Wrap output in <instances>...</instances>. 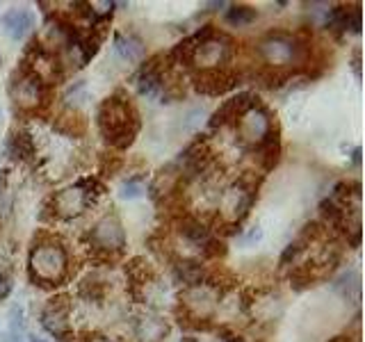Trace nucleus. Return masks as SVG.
<instances>
[{"instance_id":"412c9836","label":"nucleus","mask_w":365,"mask_h":342,"mask_svg":"<svg viewBox=\"0 0 365 342\" xmlns=\"http://www.w3.org/2000/svg\"><path fill=\"white\" fill-rule=\"evenodd\" d=\"M262 237V231L260 228H251L249 231V235L245 237V244H251V242H258V239Z\"/></svg>"},{"instance_id":"ddd939ff","label":"nucleus","mask_w":365,"mask_h":342,"mask_svg":"<svg viewBox=\"0 0 365 342\" xmlns=\"http://www.w3.org/2000/svg\"><path fill=\"white\" fill-rule=\"evenodd\" d=\"M114 51H117V55L121 57V60L137 62V60H142L144 46H142L140 39L130 37V34H119V37L114 39Z\"/></svg>"},{"instance_id":"a211bd4d","label":"nucleus","mask_w":365,"mask_h":342,"mask_svg":"<svg viewBox=\"0 0 365 342\" xmlns=\"http://www.w3.org/2000/svg\"><path fill=\"white\" fill-rule=\"evenodd\" d=\"M203 119H205V110L203 108H194V110H190L185 117H182V130L185 133H194L197 128H201V123H203Z\"/></svg>"},{"instance_id":"20e7f679","label":"nucleus","mask_w":365,"mask_h":342,"mask_svg":"<svg viewBox=\"0 0 365 342\" xmlns=\"http://www.w3.org/2000/svg\"><path fill=\"white\" fill-rule=\"evenodd\" d=\"M237 128H240V137H242L247 144H258L265 140V135L269 133V119L260 108H249L240 114Z\"/></svg>"},{"instance_id":"9b49d317","label":"nucleus","mask_w":365,"mask_h":342,"mask_svg":"<svg viewBox=\"0 0 365 342\" xmlns=\"http://www.w3.org/2000/svg\"><path fill=\"white\" fill-rule=\"evenodd\" d=\"M43 328L53 333L55 338H64L68 333V319H66V306L64 304H51L41 315Z\"/></svg>"},{"instance_id":"aec40b11","label":"nucleus","mask_w":365,"mask_h":342,"mask_svg":"<svg viewBox=\"0 0 365 342\" xmlns=\"http://www.w3.org/2000/svg\"><path fill=\"white\" fill-rule=\"evenodd\" d=\"M11 146H14L16 148V153H30V142H28V137L26 135H16L14 137V144H11ZM26 155H23V157H26Z\"/></svg>"},{"instance_id":"f8f14e48","label":"nucleus","mask_w":365,"mask_h":342,"mask_svg":"<svg viewBox=\"0 0 365 342\" xmlns=\"http://www.w3.org/2000/svg\"><path fill=\"white\" fill-rule=\"evenodd\" d=\"M185 299H187V306L194 311V315L205 317V315H210L215 308V294L208 288H192L185 294Z\"/></svg>"},{"instance_id":"1a4fd4ad","label":"nucleus","mask_w":365,"mask_h":342,"mask_svg":"<svg viewBox=\"0 0 365 342\" xmlns=\"http://www.w3.org/2000/svg\"><path fill=\"white\" fill-rule=\"evenodd\" d=\"M32 26H34V16L28 9H11L3 16V28L14 41L26 37V34L32 30Z\"/></svg>"},{"instance_id":"4468645a","label":"nucleus","mask_w":365,"mask_h":342,"mask_svg":"<svg viewBox=\"0 0 365 342\" xmlns=\"http://www.w3.org/2000/svg\"><path fill=\"white\" fill-rule=\"evenodd\" d=\"M165 333H167V326L155 317H144L140 319V324H137V338L142 342H158Z\"/></svg>"},{"instance_id":"4be33fe9","label":"nucleus","mask_w":365,"mask_h":342,"mask_svg":"<svg viewBox=\"0 0 365 342\" xmlns=\"http://www.w3.org/2000/svg\"><path fill=\"white\" fill-rule=\"evenodd\" d=\"M9 292V279L7 276H0V299Z\"/></svg>"},{"instance_id":"6ab92c4d","label":"nucleus","mask_w":365,"mask_h":342,"mask_svg":"<svg viewBox=\"0 0 365 342\" xmlns=\"http://www.w3.org/2000/svg\"><path fill=\"white\" fill-rule=\"evenodd\" d=\"M142 194H144V187H142V182L137 178L125 180L121 185V199H140Z\"/></svg>"},{"instance_id":"9d476101","label":"nucleus","mask_w":365,"mask_h":342,"mask_svg":"<svg viewBox=\"0 0 365 342\" xmlns=\"http://www.w3.org/2000/svg\"><path fill=\"white\" fill-rule=\"evenodd\" d=\"M11 96H14L16 103H19V105H23V108H34L39 103V96H41L39 76L21 78L19 83L11 87Z\"/></svg>"},{"instance_id":"393cba45","label":"nucleus","mask_w":365,"mask_h":342,"mask_svg":"<svg viewBox=\"0 0 365 342\" xmlns=\"http://www.w3.org/2000/svg\"><path fill=\"white\" fill-rule=\"evenodd\" d=\"M182 342H197V340H190V338H185V340H182Z\"/></svg>"},{"instance_id":"423d86ee","label":"nucleus","mask_w":365,"mask_h":342,"mask_svg":"<svg viewBox=\"0 0 365 342\" xmlns=\"http://www.w3.org/2000/svg\"><path fill=\"white\" fill-rule=\"evenodd\" d=\"M226 55H228L226 39L210 37V39H203L197 48H194V62L203 68H215L226 60Z\"/></svg>"},{"instance_id":"5701e85b","label":"nucleus","mask_w":365,"mask_h":342,"mask_svg":"<svg viewBox=\"0 0 365 342\" xmlns=\"http://www.w3.org/2000/svg\"><path fill=\"white\" fill-rule=\"evenodd\" d=\"M30 342H46V340H41V338H37V336H32V338H30Z\"/></svg>"},{"instance_id":"0eeeda50","label":"nucleus","mask_w":365,"mask_h":342,"mask_svg":"<svg viewBox=\"0 0 365 342\" xmlns=\"http://www.w3.org/2000/svg\"><path fill=\"white\" fill-rule=\"evenodd\" d=\"M249 203H251V194L247 192V187L231 185L222 197V214L226 217V219L235 222L247 212Z\"/></svg>"},{"instance_id":"f257e3e1","label":"nucleus","mask_w":365,"mask_h":342,"mask_svg":"<svg viewBox=\"0 0 365 342\" xmlns=\"http://www.w3.org/2000/svg\"><path fill=\"white\" fill-rule=\"evenodd\" d=\"M32 276L41 283H57L66 274V254L60 244H41L30 256Z\"/></svg>"},{"instance_id":"7ed1b4c3","label":"nucleus","mask_w":365,"mask_h":342,"mask_svg":"<svg viewBox=\"0 0 365 342\" xmlns=\"http://www.w3.org/2000/svg\"><path fill=\"white\" fill-rule=\"evenodd\" d=\"M91 199H94V192L87 185L66 187L55 197V212L60 217H78L87 210Z\"/></svg>"},{"instance_id":"f03ea898","label":"nucleus","mask_w":365,"mask_h":342,"mask_svg":"<svg viewBox=\"0 0 365 342\" xmlns=\"http://www.w3.org/2000/svg\"><path fill=\"white\" fill-rule=\"evenodd\" d=\"M128 123H130V117H128V105L117 98L108 100L106 105L101 110V125L106 135H110L112 140H117V137H123L121 144L130 142V135L133 130H128ZM108 137V140H110Z\"/></svg>"},{"instance_id":"2eb2a0df","label":"nucleus","mask_w":365,"mask_h":342,"mask_svg":"<svg viewBox=\"0 0 365 342\" xmlns=\"http://www.w3.org/2000/svg\"><path fill=\"white\" fill-rule=\"evenodd\" d=\"M176 274H178V279H182V283H187V285H199L203 276V271L197 262H180Z\"/></svg>"},{"instance_id":"b1692460","label":"nucleus","mask_w":365,"mask_h":342,"mask_svg":"<svg viewBox=\"0 0 365 342\" xmlns=\"http://www.w3.org/2000/svg\"><path fill=\"white\" fill-rule=\"evenodd\" d=\"M91 342H108V340H103V338H96V340H91Z\"/></svg>"},{"instance_id":"39448f33","label":"nucleus","mask_w":365,"mask_h":342,"mask_svg":"<svg viewBox=\"0 0 365 342\" xmlns=\"http://www.w3.org/2000/svg\"><path fill=\"white\" fill-rule=\"evenodd\" d=\"M91 242L96 244V249H106V251H121L125 244V235L121 224L114 219V217H106L101 219L94 231H91Z\"/></svg>"},{"instance_id":"dca6fc26","label":"nucleus","mask_w":365,"mask_h":342,"mask_svg":"<svg viewBox=\"0 0 365 342\" xmlns=\"http://www.w3.org/2000/svg\"><path fill=\"white\" fill-rule=\"evenodd\" d=\"M160 87H163V83H160V76L155 73V71H144L142 73V78H140V91L144 96H155L158 91H160Z\"/></svg>"},{"instance_id":"6e6552de","label":"nucleus","mask_w":365,"mask_h":342,"mask_svg":"<svg viewBox=\"0 0 365 342\" xmlns=\"http://www.w3.org/2000/svg\"><path fill=\"white\" fill-rule=\"evenodd\" d=\"M260 53L269 64H288L294 57V43L285 37H267L260 43Z\"/></svg>"},{"instance_id":"f3484780","label":"nucleus","mask_w":365,"mask_h":342,"mask_svg":"<svg viewBox=\"0 0 365 342\" xmlns=\"http://www.w3.org/2000/svg\"><path fill=\"white\" fill-rule=\"evenodd\" d=\"M226 19L228 23H233V26H247V23L256 19V11L251 7H233V9H228Z\"/></svg>"}]
</instances>
